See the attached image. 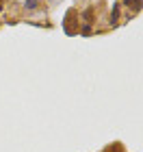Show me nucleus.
<instances>
[{"instance_id": "f257e3e1", "label": "nucleus", "mask_w": 143, "mask_h": 152, "mask_svg": "<svg viewBox=\"0 0 143 152\" xmlns=\"http://www.w3.org/2000/svg\"><path fill=\"white\" fill-rule=\"evenodd\" d=\"M124 7L126 9H132V11H141L143 9V0H124Z\"/></svg>"}, {"instance_id": "f03ea898", "label": "nucleus", "mask_w": 143, "mask_h": 152, "mask_svg": "<svg viewBox=\"0 0 143 152\" xmlns=\"http://www.w3.org/2000/svg\"><path fill=\"white\" fill-rule=\"evenodd\" d=\"M119 20V4H113V11H111V22Z\"/></svg>"}, {"instance_id": "7ed1b4c3", "label": "nucleus", "mask_w": 143, "mask_h": 152, "mask_svg": "<svg viewBox=\"0 0 143 152\" xmlns=\"http://www.w3.org/2000/svg\"><path fill=\"white\" fill-rule=\"evenodd\" d=\"M37 4H39V0H26L24 2L26 9H37Z\"/></svg>"}, {"instance_id": "20e7f679", "label": "nucleus", "mask_w": 143, "mask_h": 152, "mask_svg": "<svg viewBox=\"0 0 143 152\" xmlns=\"http://www.w3.org/2000/svg\"><path fill=\"white\" fill-rule=\"evenodd\" d=\"M83 18H85V22H87V24H89V22H91V18H93V9H87Z\"/></svg>"}, {"instance_id": "39448f33", "label": "nucleus", "mask_w": 143, "mask_h": 152, "mask_svg": "<svg viewBox=\"0 0 143 152\" xmlns=\"http://www.w3.org/2000/svg\"><path fill=\"white\" fill-rule=\"evenodd\" d=\"M106 152H121V146H119V143H115V146H111Z\"/></svg>"}, {"instance_id": "423d86ee", "label": "nucleus", "mask_w": 143, "mask_h": 152, "mask_svg": "<svg viewBox=\"0 0 143 152\" xmlns=\"http://www.w3.org/2000/svg\"><path fill=\"white\" fill-rule=\"evenodd\" d=\"M80 33H83V35H91V26H89V24H85V26H83V31H80Z\"/></svg>"}, {"instance_id": "0eeeda50", "label": "nucleus", "mask_w": 143, "mask_h": 152, "mask_svg": "<svg viewBox=\"0 0 143 152\" xmlns=\"http://www.w3.org/2000/svg\"><path fill=\"white\" fill-rule=\"evenodd\" d=\"M0 11H2V0H0Z\"/></svg>"}]
</instances>
